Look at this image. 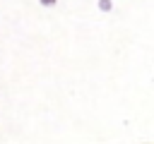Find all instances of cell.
Segmentation results:
<instances>
[{
  "label": "cell",
  "instance_id": "1",
  "mask_svg": "<svg viewBox=\"0 0 154 144\" xmlns=\"http://www.w3.org/2000/svg\"><path fill=\"white\" fill-rule=\"evenodd\" d=\"M96 5H99L101 12H111V10H113V0H99Z\"/></svg>",
  "mask_w": 154,
  "mask_h": 144
},
{
  "label": "cell",
  "instance_id": "2",
  "mask_svg": "<svg viewBox=\"0 0 154 144\" xmlns=\"http://www.w3.org/2000/svg\"><path fill=\"white\" fill-rule=\"evenodd\" d=\"M41 2V7H55L58 5V0H38Z\"/></svg>",
  "mask_w": 154,
  "mask_h": 144
}]
</instances>
